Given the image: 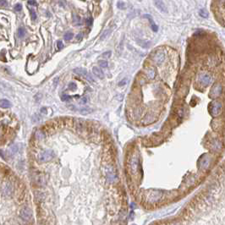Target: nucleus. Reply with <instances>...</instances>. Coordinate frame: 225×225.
I'll return each instance as SVG.
<instances>
[{
    "instance_id": "f257e3e1",
    "label": "nucleus",
    "mask_w": 225,
    "mask_h": 225,
    "mask_svg": "<svg viewBox=\"0 0 225 225\" xmlns=\"http://www.w3.org/2000/svg\"><path fill=\"white\" fill-rule=\"evenodd\" d=\"M222 111V104L219 102H213L210 105V112L213 117L219 115Z\"/></svg>"
},
{
    "instance_id": "f03ea898",
    "label": "nucleus",
    "mask_w": 225,
    "mask_h": 225,
    "mask_svg": "<svg viewBox=\"0 0 225 225\" xmlns=\"http://www.w3.org/2000/svg\"><path fill=\"white\" fill-rule=\"evenodd\" d=\"M53 157H54L53 152L50 150H48V151H45V152H41V155L39 156V160L43 163L48 162V161H50Z\"/></svg>"
},
{
    "instance_id": "7ed1b4c3",
    "label": "nucleus",
    "mask_w": 225,
    "mask_h": 225,
    "mask_svg": "<svg viewBox=\"0 0 225 225\" xmlns=\"http://www.w3.org/2000/svg\"><path fill=\"white\" fill-rule=\"evenodd\" d=\"M20 217L24 221L31 220V217H32L31 210L29 209V208H27V207L22 208V209L20 210Z\"/></svg>"
},
{
    "instance_id": "20e7f679",
    "label": "nucleus",
    "mask_w": 225,
    "mask_h": 225,
    "mask_svg": "<svg viewBox=\"0 0 225 225\" xmlns=\"http://www.w3.org/2000/svg\"><path fill=\"white\" fill-rule=\"evenodd\" d=\"M223 91V87L220 84H216L215 86H213L211 90V92H210V96L213 97H217L218 96L221 95Z\"/></svg>"
},
{
    "instance_id": "39448f33",
    "label": "nucleus",
    "mask_w": 225,
    "mask_h": 225,
    "mask_svg": "<svg viewBox=\"0 0 225 225\" xmlns=\"http://www.w3.org/2000/svg\"><path fill=\"white\" fill-rule=\"evenodd\" d=\"M153 59L158 64H161V63H163V61L165 60V53L163 52H157V53L154 55Z\"/></svg>"
},
{
    "instance_id": "423d86ee",
    "label": "nucleus",
    "mask_w": 225,
    "mask_h": 225,
    "mask_svg": "<svg viewBox=\"0 0 225 225\" xmlns=\"http://www.w3.org/2000/svg\"><path fill=\"white\" fill-rule=\"evenodd\" d=\"M210 81H211V77L208 75H202L199 77V82L202 86H207L208 84H210Z\"/></svg>"
},
{
    "instance_id": "0eeeda50",
    "label": "nucleus",
    "mask_w": 225,
    "mask_h": 225,
    "mask_svg": "<svg viewBox=\"0 0 225 225\" xmlns=\"http://www.w3.org/2000/svg\"><path fill=\"white\" fill-rule=\"evenodd\" d=\"M154 3H155V5L157 6V8L159 10H161V11L163 13L168 12L166 5H165V3L163 2V0H154Z\"/></svg>"
},
{
    "instance_id": "6e6552de",
    "label": "nucleus",
    "mask_w": 225,
    "mask_h": 225,
    "mask_svg": "<svg viewBox=\"0 0 225 225\" xmlns=\"http://www.w3.org/2000/svg\"><path fill=\"white\" fill-rule=\"evenodd\" d=\"M75 73H76L77 75H82V76H86V78L88 80V81H93V80L92 79V78H90V76L88 75V73L87 71H86V70H84V69H81V68H78V69H75Z\"/></svg>"
},
{
    "instance_id": "1a4fd4ad",
    "label": "nucleus",
    "mask_w": 225,
    "mask_h": 225,
    "mask_svg": "<svg viewBox=\"0 0 225 225\" xmlns=\"http://www.w3.org/2000/svg\"><path fill=\"white\" fill-rule=\"evenodd\" d=\"M92 71H93L94 75L99 78V79H103L104 78V74H103L102 70L100 68H97V67H93L92 69Z\"/></svg>"
},
{
    "instance_id": "9d476101",
    "label": "nucleus",
    "mask_w": 225,
    "mask_h": 225,
    "mask_svg": "<svg viewBox=\"0 0 225 225\" xmlns=\"http://www.w3.org/2000/svg\"><path fill=\"white\" fill-rule=\"evenodd\" d=\"M12 106L11 102L7 99H1L0 100V107L3 108H10Z\"/></svg>"
},
{
    "instance_id": "9b49d317",
    "label": "nucleus",
    "mask_w": 225,
    "mask_h": 225,
    "mask_svg": "<svg viewBox=\"0 0 225 225\" xmlns=\"http://www.w3.org/2000/svg\"><path fill=\"white\" fill-rule=\"evenodd\" d=\"M130 168L131 170L133 171V173H136L137 169H138V161L136 159V157H133L131 159V165H130Z\"/></svg>"
},
{
    "instance_id": "f8f14e48",
    "label": "nucleus",
    "mask_w": 225,
    "mask_h": 225,
    "mask_svg": "<svg viewBox=\"0 0 225 225\" xmlns=\"http://www.w3.org/2000/svg\"><path fill=\"white\" fill-rule=\"evenodd\" d=\"M145 17H146V18H149V21L151 22V25H152V31H155V32L157 31V30H158V27H157V25L154 24V22L152 21V19L150 17V15L146 14V15H145Z\"/></svg>"
},
{
    "instance_id": "ddd939ff",
    "label": "nucleus",
    "mask_w": 225,
    "mask_h": 225,
    "mask_svg": "<svg viewBox=\"0 0 225 225\" xmlns=\"http://www.w3.org/2000/svg\"><path fill=\"white\" fill-rule=\"evenodd\" d=\"M155 75H156V71H155V70H154L153 68L150 69V70H148V72H147V76H148V78H149V79H153V78L155 77Z\"/></svg>"
},
{
    "instance_id": "4468645a",
    "label": "nucleus",
    "mask_w": 225,
    "mask_h": 225,
    "mask_svg": "<svg viewBox=\"0 0 225 225\" xmlns=\"http://www.w3.org/2000/svg\"><path fill=\"white\" fill-rule=\"evenodd\" d=\"M25 35V28H23V27H20V28H19V30H18V36H19L20 38L24 37Z\"/></svg>"
},
{
    "instance_id": "2eb2a0df",
    "label": "nucleus",
    "mask_w": 225,
    "mask_h": 225,
    "mask_svg": "<svg viewBox=\"0 0 225 225\" xmlns=\"http://www.w3.org/2000/svg\"><path fill=\"white\" fill-rule=\"evenodd\" d=\"M73 37H74L73 33H71V32H67L66 34H64L63 38H64L65 41H70V40H71L72 38H73Z\"/></svg>"
},
{
    "instance_id": "dca6fc26",
    "label": "nucleus",
    "mask_w": 225,
    "mask_h": 225,
    "mask_svg": "<svg viewBox=\"0 0 225 225\" xmlns=\"http://www.w3.org/2000/svg\"><path fill=\"white\" fill-rule=\"evenodd\" d=\"M73 20H74V23H75V25H81V18L79 17L78 15H76V14H74L73 15Z\"/></svg>"
},
{
    "instance_id": "f3484780",
    "label": "nucleus",
    "mask_w": 225,
    "mask_h": 225,
    "mask_svg": "<svg viewBox=\"0 0 225 225\" xmlns=\"http://www.w3.org/2000/svg\"><path fill=\"white\" fill-rule=\"evenodd\" d=\"M17 151H18V147H17V146H10V153L12 154V155H14V154H15L16 152H17Z\"/></svg>"
},
{
    "instance_id": "a211bd4d",
    "label": "nucleus",
    "mask_w": 225,
    "mask_h": 225,
    "mask_svg": "<svg viewBox=\"0 0 225 225\" xmlns=\"http://www.w3.org/2000/svg\"><path fill=\"white\" fill-rule=\"evenodd\" d=\"M98 63H99V65H100V67H102V68H107V67H108V62L105 61V60H99Z\"/></svg>"
},
{
    "instance_id": "6ab92c4d",
    "label": "nucleus",
    "mask_w": 225,
    "mask_h": 225,
    "mask_svg": "<svg viewBox=\"0 0 225 225\" xmlns=\"http://www.w3.org/2000/svg\"><path fill=\"white\" fill-rule=\"evenodd\" d=\"M69 89H70V91H75L76 89H77V86H76V84H75V83H73V82H71V83H70L69 84Z\"/></svg>"
},
{
    "instance_id": "aec40b11",
    "label": "nucleus",
    "mask_w": 225,
    "mask_h": 225,
    "mask_svg": "<svg viewBox=\"0 0 225 225\" xmlns=\"http://www.w3.org/2000/svg\"><path fill=\"white\" fill-rule=\"evenodd\" d=\"M30 13H31V20H37V18L36 12L34 11L33 10L30 9Z\"/></svg>"
},
{
    "instance_id": "412c9836",
    "label": "nucleus",
    "mask_w": 225,
    "mask_h": 225,
    "mask_svg": "<svg viewBox=\"0 0 225 225\" xmlns=\"http://www.w3.org/2000/svg\"><path fill=\"white\" fill-rule=\"evenodd\" d=\"M14 10H15L16 12L21 11V10H22V5H21L20 3H17V4H15V6L14 7Z\"/></svg>"
},
{
    "instance_id": "4be33fe9",
    "label": "nucleus",
    "mask_w": 225,
    "mask_h": 225,
    "mask_svg": "<svg viewBox=\"0 0 225 225\" xmlns=\"http://www.w3.org/2000/svg\"><path fill=\"white\" fill-rule=\"evenodd\" d=\"M200 15L203 18H206L208 16V14L206 10H200Z\"/></svg>"
},
{
    "instance_id": "5701e85b",
    "label": "nucleus",
    "mask_w": 225,
    "mask_h": 225,
    "mask_svg": "<svg viewBox=\"0 0 225 225\" xmlns=\"http://www.w3.org/2000/svg\"><path fill=\"white\" fill-rule=\"evenodd\" d=\"M70 96H69V95H66V94H63V95L62 96V101H63V102H67V101H70Z\"/></svg>"
},
{
    "instance_id": "b1692460",
    "label": "nucleus",
    "mask_w": 225,
    "mask_h": 225,
    "mask_svg": "<svg viewBox=\"0 0 225 225\" xmlns=\"http://www.w3.org/2000/svg\"><path fill=\"white\" fill-rule=\"evenodd\" d=\"M111 54H112L111 51H108V52H103L102 55V56L103 58H107V59H108V58H109L110 56H111Z\"/></svg>"
},
{
    "instance_id": "393cba45",
    "label": "nucleus",
    "mask_w": 225,
    "mask_h": 225,
    "mask_svg": "<svg viewBox=\"0 0 225 225\" xmlns=\"http://www.w3.org/2000/svg\"><path fill=\"white\" fill-rule=\"evenodd\" d=\"M110 32V31L109 30H107V31H105L104 32H103V34L102 35V37H101V40H103V39H105V38L107 37V36L108 35V33Z\"/></svg>"
},
{
    "instance_id": "a878e982",
    "label": "nucleus",
    "mask_w": 225,
    "mask_h": 225,
    "mask_svg": "<svg viewBox=\"0 0 225 225\" xmlns=\"http://www.w3.org/2000/svg\"><path fill=\"white\" fill-rule=\"evenodd\" d=\"M117 6L119 9H120V10H124L125 8V4L124 3H122V2H119V3H117Z\"/></svg>"
},
{
    "instance_id": "bb28decb",
    "label": "nucleus",
    "mask_w": 225,
    "mask_h": 225,
    "mask_svg": "<svg viewBox=\"0 0 225 225\" xmlns=\"http://www.w3.org/2000/svg\"><path fill=\"white\" fill-rule=\"evenodd\" d=\"M57 48H58V49H59V50H61V49H62V48H63V43L61 41H58V42H57Z\"/></svg>"
},
{
    "instance_id": "cd10ccee",
    "label": "nucleus",
    "mask_w": 225,
    "mask_h": 225,
    "mask_svg": "<svg viewBox=\"0 0 225 225\" xmlns=\"http://www.w3.org/2000/svg\"><path fill=\"white\" fill-rule=\"evenodd\" d=\"M8 6V3L6 0H0V7H6Z\"/></svg>"
},
{
    "instance_id": "c85d7f7f",
    "label": "nucleus",
    "mask_w": 225,
    "mask_h": 225,
    "mask_svg": "<svg viewBox=\"0 0 225 225\" xmlns=\"http://www.w3.org/2000/svg\"><path fill=\"white\" fill-rule=\"evenodd\" d=\"M28 4L32 5V6H37V3L36 2V0H28Z\"/></svg>"
},
{
    "instance_id": "c756f323",
    "label": "nucleus",
    "mask_w": 225,
    "mask_h": 225,
    "mask_svg": "<svg viewBox=\"0 0 225 225\" xmlns=\"http://www.w3.org/2000/svg\"><path fill=\"white\" fill-rule=\"evenodd\" d=\"M92 22H93V19H92V18H88V19L86 20V25H87L88 26H91V25H92Z\"/></svg>"
},
{
    "instance_id": "7c9ffc66",
    "label": "nucleus",
    "mask_w": 225,
    "mask_h": 225,
    "mask_svg": "<svg viewBox=\"0 0 225 225\" xmlns=\"http://www.w3.org/2000/svg\"><path fill=\"white\" fill-rule=\"evenodd\" d=\"M127 83V80H123L122 81H120V82L119 83V86H124V85H125Z\"/></svg>"
},
{
    "instance_id": "2f4dec72",
    "label": "nucleus",
    "mask_w": 225,
    "mask_h": 225,
    "mask_svg": "<svg viewBox=\"0 0 225 225\" xmlns=\"http://www.w3.org/2000/svg\"><path fill=\"white\" fill-rule=\"evenodd\" d=\"M76 39L78 40V41H81V39H82V33H80L77 35V37H76Z\"/></svg>"
},
{
    "instance_id": "473e14b6",
    "label": "nucleus",
    "mask_w": 225,
    "mask_h": 225,
    "mask_svg": "<svg viewBox=\"0 0 225 225\" xmlns=\"http://www.w3.org/2000/svg\"><path fill=\"white\" fill-rule=\"evenodd\" d=\"M41 112H43V113H47V112H46V108H42L41 109Z\"/></svg>"
},
{
    "instance_id": "72a5a7b5",
    "label": "nucleus",
    "mask_w": 225,
    "mask_h": 225,
    "mask_svg": "<svg viewBox=\"0 0 225 225\" xmlns=\"http://www.w3.org/2000/svg\"><path fill=\"white\" fill-rule=\"evenodd\" d=\"M86 101H87V100H86V97H84V98H83L82 100H81V102H83V103H86Z\"/></svg>"
},
{
    "instance_id": "f704fd0d",
    "label": "nucleus",
    "mask_w": 225,
    "mask_h": 225,
    "mask_svg": "<svg viewBox=\"0 0 225 225\" xmlns=\"http://www.w3.org/2000/svg\"><path fill=\"white\" fill-rule=\"evenodd\" d=\"M81 1H85V0H81Z\"/></svg>"
}]
</instances>
